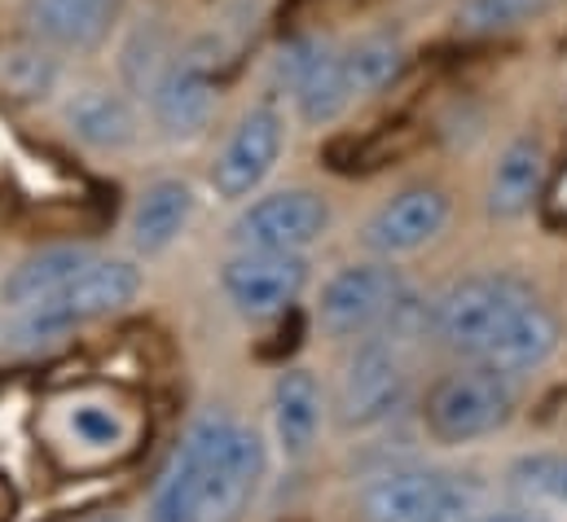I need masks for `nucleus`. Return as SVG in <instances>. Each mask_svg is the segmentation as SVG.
<instances>
[{
    "label": "nucleus",
    "mask_w": 567,
    "mask_h": 522,
    "mask_svg": "<svg viewBox=\"0 0 567 522\" xmlns=\"http://www.w3.org/2000/svg\"><path fill=\"white\" fill-rule=\"evenodd\" d=\"M426 334L457 361L493 365L511 378L542 369L559 352V316L515 272H471L426 303Z\"/></svg>",
    "instance_id": "nucleus-1"
},
{
    "label": "nucleus",
    "mask_w": 567,
    "mask_h": 522,
    "mask_svg": "<svg viewBox=\"0 0 567 522\" xmlns=\"http://www.w3.org/2000/svg\"><path fill=\"white\" fill-rule=\"evenodd\" d=\"M269 470V448L256 426L229 413L198 417L163 466L145 522H243Z\"/></svg>",
    "instance_id": "nucleus-2"
},
{
    "label": "nucleus",
    "mask_w": 567,
    "mask_h": 522,
    "mask_svg": "<svg viewBox=\"0 0 567 522\" xmlns=\"http://www.w3.org/2000/svg\"><path fill=\"white\" fill-rule=\"evenodd\" d=\"M410 330H426V307H419V299H410L383 330L357 338L334 392V417L343 430H374L410 404V387H414L410 356H405Z\"/></svg>",
    "instance_id": "nucleus-3"
},
{
    "label": "nucleus",
    "mask_w": 567,
    "mask_h": 522,
    "mask_svg": "<svg viewBox=\"0 0 567 522\" xmlns=\"http://www.w3.org/2000/svg\"><path fill=\"white\" fill-rule=\"evenodd\" d=\"M142 294V268L133 260H97L89 268H80L58 294L13 307L9 330H0L4 347H44L66 338L80 325H93L102 316L124 312L133 299Z\"/></svg>",
    "instance_id": "nucleus-4"
},
{
    "label": "nucleus",
    "mask_w": 567,
    "mask_h": 522,
    "mask_svg": "<svg viewBox=\"0 0 567 522\" xmlns=\"http://www.w3.org/2000/svg\"><path fill=\"white\" fill-rule=\"evenodd\" d=\"M480 479L431 470V466H392L361 483L357 522H471L480 514Z\"/></svg>",
    "instance_id": "nucleus-5"
},
{
    "label": "nucleus",
    "mask_w": 567,
    "mask_h": 522,
    "mask_svg": "<svg viewBox=\"0 0 567 522\" xmlns=\"http://www.w3.org/2000/svg\"><path fill=\"white\" fill-rule=\"evenodd\" d=\"M519 408V387L511 374L493 365H462L444 374L423 399V426L426 435L444 448H462L475 439H488L511 426Z\"/></svg>",
    "instance_id": "nucleus-6"
},
{
    "label": "nucleus",
    "mask_w": 567,
    "mask_h": 522,
    "mask_svg": "<svg viewBox=\"0 0 567 522\" xmlns=\"http://www.w3.org/2000/svg\"><path fill=\"white\" fill-rule=\"evenodd\" d=\"M220 62H225L220 35H194L189 44L176 49L163 80L150 93L154 128L167 140H198L212 128L216 97H220Z\"/></svg>",
    "instance_id": "nucleus-7"
},
{
    "label": "nucleus",
    "mask_w": 567,
    "mask_h": 522,
    "mask_svg": "<svg viewBox=\"0 0 567 522\" xmlns=\"http://www.w3.org/2000/svg\"><path fill=\"white\" fill-rule=\"evenodd\" d=\"M414 299L410 281L392 260H370V263H348L339 268L321 294H317V325L326 338H365L374 330H383L405 303Z\"/></svg>",
    "instance_id": "nucleus-8"
},
{
    "label": "nucleus",
    "mask_w": 567,
    "mask_h": 522,
    "mask_svg": "<svg viewBox=\"0 0 567 522\" xmlns=\"http://www.w3.org/2000/svg\"><path fill=\"white\" fill-rule=\"evenodd\" d=\"M326 229H330V202L321 194L274 189L238 211L229 238L238 251H308Z\"/></svg>",
    "instance_id": "nucleus-9"
},
{
    "label": "nucleus",
    "mask_w": 567,
    "mask_h": 522,
    "mask_svg": "<svg viewBox=\"0 0 567 522\" xmlns=\"http://www.w3.org/2000/svg\"><path fill=\"white\" fill-rule=\"evenodd\" d=\"M286 149V115L274 102L251 106L212 163V189L225 202H247L274 176Z\"/></svg>",
    "instance_id": "nucleus-10"
},
{
    "label": "nucleus",
    "mask_w": 567,
    "mask_h": 522,
    "mask_svg": "<svg viewBox=\"0 0 567 522\" xmlns=\"http://www.w3.org/2000/svg\"><path fill=\"white\" fill-rule=\"evenodd\" d=\"M308 285V255L303 251H238L220 268V290L247 321L282 316L299 303Z\"/></svg>",
    "instance_id": "nucleus-11"
},
{
    "label": "nucleus",
    "mask_w": 567,
    "mask_h": 522,
    "mask_svg": "<svg viewBox=\"0 0 567 522\" xmlns=\"http://www.w3.org/2000/svg\"><path fill=\"white\" fill-rule=\"evenodd\" d=\"M453 216V202L440 185H410L392 194L361 229V247L374 260H405L431 247Z\"/></svg>",
    "instance_id": "nucleus-12"
},
{
    "label": "nucleus",
    "mask_w": 567,
    "mask_h": 522,
    "mask_svg": "<svg viewBox=\"0 0 567 522\" xmlns=\"http://www.w3.org/2000/svg\"><path fill=\"white\" fill-rule=\"evenodd\" d=\"M120 0H22V22L58 53H97L120 27Z\"/></svg>",
    "instance_id": "nucleus-13"
},
{
    "label": "nucleus",
    "mask_w": 567,
    "mask_h": 522,
    "mask_svg": "<svg viewBox=\"0 0 567 522\" xmlns=\"http://www.w3.org/2000/svg\"><path fill=\"white\" fill-rule=\"evenodd\" d=\"M546 171H550L546 145L537 136H515L497 154V163H493V176H488V189H484L488 216L493 220H519V216H528L533 202L546 189Z\"/></svg>",
    "instance_id": "nucleus-14"
},
{
    "label": "nucleus",
    "mask_w": 567,
    "mask_h": 522,
    "mask_svg": "<svg viewBox=\"0 0 567 522\" xmlns=\"http://www.w3.org/2000/svg\"><path fill=\"white\" fill-rule=\"evenodd\" d=\"M62 119L71 136L97 154H120L137 140V111L120 88H102V84H84L66 97Z\"/></svg>",
    "instance_id": "nucleus-15"
},
{
    "label": "nucleus",
    "mask_w": 567,
    "mask_h": 522,
    "mask_svg": "<svg viewBox=\"0 0 567 522\" xmlns=\"http://www.w3.org/2000/svg\"><path fill=\"white\" fill-rule=\"evenodd\" d=\"M198 211V198L189 189V180H176V176H163L154 185H145L137 207H133V220H128V238H133V251L154 260L163 251H172L181 242V233L189 229Z\"/></svg>",
    "instance_id": "nucleus-16"
},
{
    "label": "nucleus",
    "mask_w": 567,
    "mask_h": 522,
    "mask_svg": "<svg viewBox=\"0 0 567 522\" xmlns=\"http://www.w3.org/2000/svg\"><path fill=\"white\" fill-rule=\"evenodd\" d=\"M321 417H326V399L317 378L308 369H282L274 383V439L286 461H299L312 452L321 435Z\"/></svg>",
    "instance_id": "nucleus-17"
},
{
    "label": "nucleus",
    "mask_w": 567,
    "mask_h": 522,
    "mask_svg": "<svg viewBox=\"0 0 567 522\" xmlns=\"http://www.w3.org/2000/svg\"><path fill=\"white\" fill-rule=\"evenodd\" d=\"M97 260L93 247H75V242H62V247H44L35 255L18 263L4 281H0V303L13 312V307H27V303H40L49 294H58L80 268Z\"/></svg>",
    "instance_id": "nucleus-18"
},
{
    "label": "nucleus",
    "mask_w": 567,
    "mask_h": 522,
    "mask_svg": "<svg viewBox=\"0 0 567 522\" xmlns=\"http://www.w3.org/2000/svg\"><path fill=\"white\" fill-rule=\"evenodd\" d=\"M295 97V111L308 128H330L348 115V106L357 102V88L348 80V66H343V49H326L317 58V66L290 88Z\"/></svg>",
    "instance_id": "nucleus-19"
},
{
    "label": "nucleus",
    "mask_w": 567,
    "mask_h": 522,
    "mask_svg": "<svg viewBox=\"0 0 567 522\" xmlns=\"http://www.w3.org/2000/svg\"><path fill=\"white\" fill-rule=\"evenodd\" d=\"M0 84L18 97V102H44L58 93L62 84V58L58 49L40 44V40H27V44H13L0 53Z\"/></svg>",
    "instance_id": "nucleus-20"
},
{
    "label": "nucleus",
    "mask_w": 567,
    "mask_h": 522,
    "mask_svg": "<svg viewBox=\"0 0 567 522\" xmlns=\"http://www.w3.org/2000/svg\"><path fill=\"white\" fill-rule=\"evenodd\" d=\"M172 58H176V53H172V31H167V22L154 18V13L142 18V22L133 27L128 44H124V58H120V75H124L128 93H133V97H150Z\"/></svg>",
    "instance_id": "nucleus-21"
},
{
    "label": "nucleus",
    "mask_w": 567,
    "mask_h": 522,
    "mask_svg": "<svg viewBox=\"0 0 567 522\" xmlns=\"http://www.w3.org/2000/svg\"><path fill=\"white\" fill-rule=\"evenodd\" d=\"M405 44L396 35H361L357 44L343 49V66H348V80L357 88V97H370V93H383L401 80L405 71Z\"/></svg>",
    "instance_id": "nucleus-22"
},
{
    "label": "nucleus",
    "mask_w": 567,
    "mask_h": 522,
    "mask_svg": "<svg viewBox=\"0 0 567 522\" xmlns=\"http://www.w3.org/2000/svg\"><path fill=\"white\" fill-rule=\"evenodd\" d=\"M555 0H457L453 22L462 35H511L542 22Z\"/></svg>",
    "instance_id": "nucleus-23"
},
{
    "label": "nucleus",
    "mask_w": 567,
    "mask_h": 522,
    "mask_svg": "<svg viewBox=\"0 0 567 522\" xmlns=\"http://www.w3.org/2000/svg\"><path fill=\"white\" fill-rule=\"evenodd\" d=\"M511 488L537 501L567 505V452H528L511 466Z\"/></svg>",
    "instance_id": "nucleus-24"
},
{
    "label": "nucleus",
    "mask_w": 567,
    "mask_h": 522,
    "mask_svg": "<svg viewBox=\"0 0 567 522\" xmlns=\"http://www.w3.org/2000/svg\"><path fill=\"white\" fill-rule=\"evenodd\" d=\"M66 426L89 448H115V443L128 439V421L115 408H106V404H75L71 417H66Z\"/></svg>",
    "instance_id": "nucleus-25"
},
{
    "label": "nucleus",
    "mask_w": 567,
    "mask_h": 522,
    "mask_svg": "<svg viewBox=\"0 0 567 522\" xmlns=\"http://www.w3.org/2000/svg\"><path fill=\"white\" fill-rule=\"evenodd\" d=\"M326 49H330V44L317 40V35H295V40H286L282 49H278V58H274V75H278V84L295 88V84L317 66V58H321Z\"/></svg>",
    "instance_id": "nucleus-26"
},
{
    "label": "nucleus",
    "mask_w": 567,
    "mask_h": 522,
    "mask_svg": "<svg viewBox=\"0 0 567 522\" xmlns=\"http://www.w3.org/2000/svg\"><path fill=\"white\" fill-rule=\"evenodd\" d=\"M471 522H550L546 514H533V510H502V514H475Z\"/></svg>",
    "instance_id": "nucleus-27"
},
{
    "label": "nucleus",
    "mask_w": 567,
    "mask_h": 522,
    "mask_svg": "<svg viewBox=\"0 0 567 522\" xmlns=\"http://www.w3.org/2000/svg\"><path fill=\"white\" fill-rule=\"evenodd\" d=\"M89 522H124L120 514H102V519H89Z\"/></svg>",
    "instance_id": "nucleus-28"
},
{
    "label": "nucleus",
    "mask_w": 567,
    "mask_h": 522,
    "mask_svg": "<svg viewBox=\"0 0 567 522\" xmlns=\"http://www.w3.org/2000/svg\"><path fill=\"white\" fill-rule=\"evenodd\" d=\"M120 4H128V0H120Z\"/></svg>",
    "instance_id": "nucleus-29"
}]
</instances>
